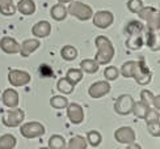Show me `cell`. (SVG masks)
Returning <instances> with one entry per match:
<instances>
[{
	"label": "cell",
	"instance_id": "36",
	"mask_svg": "<svg viewBox=\"0 0 160 149\" xmlns=\"http://www.w3.org/2000/svg\"><path fill=\"white\" fill-rule=\"evenodd\" d=\"M147 124V131L150 132L151 136L159 137L160 136V124L159 122H146Z\"/></svg>",
	"mask_w": 160,
	"mask_h": 149
},
{
	"label": "cell",
	"instance_id": "32",
	"mask_svg": "<svg viewBox=\"0 0 160 149\" xmlns=\"http://www.w3.org/2000/svg\"><path fill=\"white\" fill-rule=\"evenodd\" d=\"M50 106L54 107V109H66L68 106V99L64 96H54L50 98Z\"/></svg>",
	"mask_w": 160,
	"mask_h": 149
},
{
	"label": "cell",
	"instance_id": "21",
	"mask_svg": "<svg viewBox=\"0 0 160 149\" xmlns=\"http://www.w3.org/2000/svg\"><path fill=\"white\" fill-rule=\"evenodd\" d=\"M143 29H144V25L141 21L131 20V21L125 26V33L128 36H141Z\"/></svg>",
	"mask_w": 160,
	"mask_h": 149
},
{
	"label": "cell",
	"instance_id": "17",
	"mask_svg": "<svg viewBox=\"0 0 160 149\" xmlns=\"http://www.w3.org/2000/svg\"><path fill=\"white\" fill-rule=\"evenodd\" d=\"M32 33H33V36H36L37 38H46V37H49L51 33V25L48 21H38L32 28Z\"/></svg>",
	"mask_w": 160,
	"mask_h": 149
},
{
	"label": "cell",
	"instance_id": "4",
	"mask_svg": "<svg viewBox=\"0 0 160 149\" xmlns=\"http://www.w3.org/2000/svg\"><path fill=\"white\" fill-rule=\"evenodd\" d=\"M132 79L137 81L139 85H147L152 79V73L148 68V65L146 64L144 60H138L134 65V72H132Z\"/></svg>",
	"mask_w": 160,
	"mask_h": 149
},
{
	"label": "cell",
	"instance_id": "18",
	"mask_svg": "<svg viewBox=\"0 0 160 149\" xmlns=\"http://www.w3.org/2000/svg\"><path fill=\"white\" fill-rule=\"evenodd\" d=\"M36 3L33 0H20L16 5V11L24 16H30L36 12Z\"/></svg>",
	"mask_w": 160,
	"mask_h": 149
},
{
	"label": "cell",
	"instance_id": "15",
	"mask_svg": "<svg viewBox=\"0 0 160 149\" xmlns=\"http://www.w3.org/2000/svg\"><path fill=\"white\" fill-rule=\"evenodd\" d=\"M0 49L5 54H18L20 51V43L12 37H3L0 39Z\"/></svg>",
	"mask_w": 160,
	"mask_h": 149
},
{
	"label": "cell",
	"instance_id": "2",
	"mask_svg": "<svg viewBox=\"0 0 160 149\" xmlns=\"http://www.w3.org/2000/svg\"><path fill=\"white\" fill-rule=\"evenodd\" d=\"M137 15L141 17L143 21L147 22V30L159 31L160 29V13L159 9L154 7H143Z\"/></svg>",
	"mask_w": 160,
	"mask_h": 149
},
{
	"label": "cell",
	"instance_id": "33",
	"mask_svg": "<svg viewBox=\"0 0 160 149\" xmlns=\"http://www.w3.org/2000/svg\"><path fill=\"white\" fill-rule=\"evenodd\" d=\"M66 79L70 80L74 85H76L83 79V71L80 68H70L67 71V74H66Z\"/></svg>",
	"mask_w": 160,
	"mask_h": 149
},
{
	"label": "cell",
	"instance_id": "8",
	"mask_svg": "<svg viewBox=\"0 0 160 149\" xmlns=\"http://www.w3.org/2000/svg\"><path fill=\"white\" fill-rule=\"evenodd\" d=\"M113 21H114V15L110 11H98L92 16V22L98 29H108Z\"/></svg>",
	"mask_w": 160,
	"mask_h": 149
},
{
	"label": "cell",
	"instance_id": "13",
	"mask_svg": "<svg viewBox=\"0 0 160 149\" xmlns=\"http://www.w3.org/2000/svg\"><path fill=\"white\" fill-rule=\"evenodd\" d=\"M2 101L4 106L9 107V109H15V107L18 106V102H20V97H18V93L15 90V89H5L2 94Z\"/></svg>",
	"mask_w": 160,
	"mask_h": 149
},
{
	"label": "cell",
	"instance_id": "29",
	"mask_svg": "<svg viewBox=\"0 0 160 149\" xmlns=\"http://www.w3.org/2000/svg\"><path fill=\"white\" fill-rule=\"evenodd\" d=\"M144 45V41L141 36H129L128 41H126V47L130 50H139Z\"/></svg>",
	"mask_w": 160,
	"mask_h": 149
},
{
	"label": "cell",
	"instance_id": "12",
	"mask_svg": "<svg viewBox=\"0 0 160 149\" xmlns=\"http://www.w3.org/2000/svg\"><path fill=\"white\" fill-rule=\"evenodd\" d=\"M67 109V117L72 124H80L84 120V110L79 103H68Z\"/></svg>",
	"mask_w": 160,
	"mask_h": 149
},
{
	"label": "cell",
	"instance_id": "22",
	"mask_svg": "<svg viewBox=\"0 0 160 149\" xmlns=\"http://www.w3.org/2000/svg\"><path fill=\"white\" fill-rule=\"evenodd\" d=\"M98 63L95 59H83L80 62V70L83 71V73H89L93 74L98 71Z\"/></svg>",
	"mask_w": 160,
	"mask_h": 149
},
{
	"label": "cell",
	"instance_id": "7",
	"mask_svg": "<svg viewBox=\"0 0 160 149\" xmlns=\"http://www.w3.org/2000/svg\"><path fill=\"white\" fill-rule=\"evenodd\" d=\"M132 105H134V98L130 94H122L119 96L114 102V111L118 115H129L131 114Z\"/></svg>",
	"mask_w": 160,
	"mask_h": 149
},
{
	"label": "cell",
	"instance_id": "23",
	"mask_svg": "<svg viewBox=\"0 0 160 149\" xmlns=\"http://www.w3.org/2000/svg\"><path fill=\"white\" fill-rule=\"evenodd\" d=\"M148 110H150V106L147 103L142 102V101H138V102H135V101H134V105H132L131 113L134 114L137 118L144 119L146 115H147V113H148Z\"/></svg>",
	"mask_w": 160,
	"mask_h": 149
},
{
	"label": "cell",
	"instance_id": "3",
	"mask_svg": "<svg viewBox=\"0 0 160 149\" xmlns=\"http://www.w3.org/2000/svg\"><path fill=\"white\" fill-rule=\"evenodd\" d=\"M67 12H68V15H71L72 17H76L80 21L91 20L93 16V11L88 4H84L82 2H75V0L68 3Z\"/></svg>",
	"mask_w": 160,
	"mask_h": 149
},
{
	"label": "cell",
	"instance_id": "37",
	"mask_svg": "<svg viewBox=\"0 0 160 149\" xmlns=\"http://www.w3.org/2000/svg\"><path fill=\"white\" fill-rule=\"evenodd\" d=\"M126 5H128V9H129L131 13H138V12L144 7L142 0H129Z\"/></svg>",
	"mask_w": 160,
	"mask_h": 149
},
{
	"label": "cell",
	"instance_id": "10",
	"mask_svg": "<svg viewBox=\"0 0 160 149\" xmlns=\"http://www.w3.org/2000/svg\"><path fill=\"white\" fill-rule=\"evenodd\" d=\"M110 92V84L109 81L106 80H102V81H96V83H93L89 89H88V94L91 98H101L106 94H109Z\"/></svg>",
	"mask_w": 160,
	"mask_h": 149
},
{
	"label": "cell",
	"instance_id": "28",
	"mask_svg": "<svg viewBox=\"0 0 160 149\" xmlns=\"http://www.w3.org/2000/svg\"><path fill=\"white\" fill-rule=\"evenodd\" d=\"M17 144L16 137L11 133H5L0 136V149H13Z\"/></svg>",
	"mask_w": 160,
	"mask_h": 149
},
{
	"label": "cell",
	"instance_id": "25",
	"mask_svg": "<svg viewBox=\"0 0 160 149\" xmlns=\"http://www.w3.org/2000/svg\"><path fill=\"white\" fill-rule=\"evenodd\" d=\"M78 55H79L78 49L74 47V46H71V45L63 46L62 50H61V56L64 60H67V62H72V60H75L78 58Z\"/></svg>",
	"mask_w": 160,
	"mask_h": 149
},
{
	"label": "cell",
	"instance_id": "6",
	"mask_svg": "<svg viewBox=\"0 0 160 149\" xmlns=\"http://www.w3.org/2000/svg\"><path fill=\"white\" fill-rule=\"evenodd\" d=\"M25 119V113L24 110L18 109V107H15L9 111H7L3 118H2V122L5 127H17L20 126L24 122Z\"/></svg>",
	"mask_w": 160,
	"mask_h": 149
},
{
	"label": "cell",
	"instance_id": "31",
	"mask_svg": "<svg viewBox=\"0 0 160 149\" xmlns=\"http://www.w3.org/2000/svg\"><path fill=\"white\" fill-rule=\"evenodd\" d=\"M66 140L61 135H52L49 139V149H64L66 147Z\"/></svg>",
	"mask_w": 160,
	"mask_h": 149
},
{
	"label": "cell",
	"instance_id": "24",
	"mask_svg": "<svg viewBox=\"0 0 160 149\" xmlns=\"http://www.w3.org/2000/svg\"><path fill=\"white\" fill-rule=\"evenodd\" d=\"M159 31H154V30H148L147 34H146V45H147L152 51H159L160 46H159Z\"/></svg>",
	"mask_w": 160,
	"mask_h": 149
},
{
	"label": "cell",
	"instance_id": "39",
	"mask_svg": "<svg viewBox=\"0 0 160 149\" xmlns=\"http://www.w3.org/2000/svg\"><path fill=\"white\" fill-rule=\"evenodd\" d=\"M61 4H68V3H71V2H74V0H58Z\"/></svg>",
	"mask_w": 160,
	"mask_h": 149
},
{
	"label": "cell",
	"instance_id": "38",
	"mask_svg": "<svg viewBox=\"0 0 160 149\" xmlns=\"http://www.w3.org/2000/svg\"><path fill=\"white\" fill-rule=\"evenodd\" d=\"M126 149H142V147L139 145V144H137L135 141H134V143L129 144V145H128V148H126Z\"/></svg>",
	"mask_w": 160,
	"mask_h": 149
},
{
	"label": "cell",
	"instance_id": "40",
	"mask_svg": "<svg viewBox=\"0 0 160 149\" xmlns=\"http://www.w3.org/2000/svg\"><path fill=\"white\" fill-rule=\"evenodd\" d=\"M39 149H49V148H39Z\"/></svg>",
	"mask_w": 160,
	"mask_h": 149
},
{
	"label": "cell",
	"instance_id": "19",
	"mask_svg": "<svg viewBox=\"0 0 160 149\" xmlns=\"http://www.w3.org/2000/svg\"><path fill=\"white\" fill-rule=\"evenodd\" d=\"M67 15H68L67 8L64 7V4H61V3L52 5V8L50 9V16L52 17V20H55V21H63V20L67 17Z\"/></svg>",
	"mask_w": 160,
	"mask_h": 149
},
{
	"label": "cell",
	"instance_id": "5",
	"mask_svg": "<svg viewBox=\"0 0 160 149\" xmlns=\"http://www.w3.org/2000/svg\"><path fill=\"white\" fill-rule=\"evenodd\" d=\"M45 127L39 122H28L20 127V133L25 139H36L45 135Z\"/></svg>",
	"mask_w": 160,
	"mask_h": 149
},
{
	"label": "cell",
	"instance_id": "14",
	"mask_svg": "<svg viewBox=\"0 0 160 149\" xmlns=\"http://www.w3.org/2000/svg\"><path fill=\"white\" fill-rule=\"evenodd\" d=\"M41 46V42H39L38 39H25L24 42L20 45V51H18V54L21 56H24V58H28V56H30L33 52H34L38 47Z\"/></svg>",
	"mask_w": 160,
	"mask_h": 149
},
{
	"label": "cell",
	"instance_id": "11",
	"mask_svg": "<svg viewBox=\"0 0 160 149\" xmlns=\"http://www.w3.org/2000/svg\"><path fill=\"white\" fill-rule=\"evenodd\" d=\"M135 132L131 127H119L114 132V139L119 144H126L129 145L135 141Z\"/></svg>",
	"mask_w": 160,
	"mask_h": 149
},
{
	"label": "cell",
	"instance_id": "9",
	"mask_svg": "<svg viewBox=\"0 0 160 149\" xmlns=\"http://www.w3.org/2000/svg\"><path fill=\"white\" fill-rule=\"evenodd\" d=\"M30 74L26 71L21 70H11L8 73V81L12 86H25L30 83Z\"/></svg>",
	"mask_w": 160,
	"mask_h": 149
},
{
	"label": "cell",
	"instance_id": "1",
	"mask_svg": "<svg viewBox=\"0 0 160 149\" xmlns=\"http://www.w3.org/2000/svg\"><path fill=\"white\" fill-rule=\"evenodd\" d=\"M95 45L97 47V52L95 55V60L98 63V65H105L112 62V59L114 58V46L110 42V39L105 36H98L95 39Z\"/></svg>",
	"mask_w": 160,
	"mask_h": 149
},
{
	"label": "cell",
	"instance_id": "26",
	"mask_svg": "<svg viewBox=\"0 0 160 149\" xmlns=\"http://www.w3.org/2000/svg\"><path fill=\"white\" fill-rule=\"evenodd\" d=\"M16 12L17 11L13 5V0H0V13L3 16H13Z\"/></svg>",
	"mask_w": 160,
	"mask_h": 149
},
{
	"label": "cell",
	"instance_id": "16",
	"mask_svg": "<svg viewBox=\"0 0 160 149\" xmlns=\"http://www.w3.org/2000/svg\"><path fill=\"white\" fill-rule=\"evenodd\" d=\"M141 101L144 103H147L150 107H154L155 110H160V97L155 96L152 92L147 90V89H143L141 92Z\"/></svg>",
	"mask_w": 160,
	"mask_h": 149
},
{
	"label": "cell",
	"instance_id": "34",
	"mask_svg": "<svg viewBox=\"0 0 160 149\" xmlns=\"http://www.w3.org/2000/svg\"><path fill=\"white\" fill-rule=\"evenodd\" d=\"M134 65H135V62H134V60H129V62L123 63L122 67H121V72H119V74H122V76L126 77V79H132Z\"/></svg>",
	"mask_w": 160,
	"mask_h": 149
},
{
	"label": "cell",
	"instance_id": "30",
	"mask_svg": "<svg viewBox=\"0 0 160 149\" xmlns=\"http://www.w3.org/2000/svg\"><path fill=\"white\" fill-rule=\"evenodd\" d=\"M85 140H87V143H88L91 147L96 148V147H98L100 144H101L102 136H101V133H100L98 131H95V130H93V131H89L88 133H87Z\"/></svg>",
	"mask_w": 160,
	"mask_h": 149
},
{
	"label": "cell",
	"instance_id": "27",
	"mask_svg": "<svg viewBox=\"0 0 160 149\" xmlns=\"http://www.w3.org/2000/svg\"><path fill=\"white\" fill-rule=\"evenodd\" d=\"M58 90L61 92L62 94H71L75 89V85L71 83L70 80H67L66 77H62L58 80V84H57Z\"/></svg>",
	"mask_w": 160,
	"mask_h": 149
},
{
	"label": "cell",
	"instance_id": "35",
	"mask_svg": "<svg viewBox=\"0 0 160 149\" xmlns=\"http://www.w3.org/2000/svg\"><path fill=\"white\" fill-rule=\"evenodd\" d=\"M104 76H105L106 81H114L119 76V70L117 68V67H114V65H109V67H106V68H105Z\"/></svg>",
	"mask_w": 160,
	"mask_h": 149
},
{
	"label": "cell",
	"instance_id": "20",
	"mask_svg": "<svg viewBox=\"0 0 160 149\" xmlns=\"http://www.w3.org/2000/svg\"><path fill=\"white\" fill-rule=\"evenodd\" d=\"M87 148H88V143H87L85 137L82 136V135H76V136L71 137L64 147V149H87Z\"/></svg>",
	"mask_w": 160,
	"mask_h": 149
}]
</instances>
